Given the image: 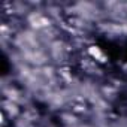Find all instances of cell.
<instances>
[{
  "instance_id": "5",
  "label": "cell",
  "mask_w": 127,
  "mask_h": 127,
  "mask_svg": "<svg viewBox=\"0 0 127 127\" xmlns=\"http://www.w3.org/2000/svg\"><path fill=\"white\" fill-rule=\"evenodd\" d=\"M61 123L66 127H76V126L81 124V120H79V117L76 114L69 111V112H63L61 114Z\"/></svg>"
},
{
  "instance_id": "3",
  "label": "cell",
  "mask_w": 127,
  "mask_h": 127,
  "mask_svg": "<svg viewBox=\"0 0 127 127\" xmlns=\"http://www.w3.org/2000/svg\"><path fill=\"white\" fill-rule=\"evenodd\" d=\"M3 99H8V100H12L18 105H26V97L23 94V91H20L17 87L14 85H6L3 87Z\"/></svg>"
},
{
  "instance_id": "4",
  "label": "cell",
  "mask_w": 127,
  "mask_h": 127,
  "mask_svg": "<svg viewBox=\"0 0 127 127\" xmlns=\"http://www.w3.org/2000/svg\"><path fill=\"white\" fill-rule=\"evenodd\" d=\"M2 112H5L8 115V118L11 120H15L21 115V105L12 102V100H8V99H3L2 102Z\"/></svg>"
},
{
  "instance_id": "1",
  "label": "cell",
  "mask_w": 127,
  "mask_h": 127,
  "mask_svg": "<svg viewBox=\"0 0 127 127\" xmlns=\"http://www.w3.org/2000/svg\"><path fill=\"white\" fill-rule=\"evenodd\" d=\"M26 21L29 24V29H32L34 32H43V30L55 26V21L40 9H32L29 12V15L26 17Z\"/></svg>"
},
{
  "instance_id": "6",
  "label": "cell",
  "mask_w": 127,
  "mask_h": 127,
  "mask_svg": "<svg viewBox=\"0 0 127 127\" xmlns=\"http://www.w3.org/2000/svg\"><path fill=\"white\" fill-rule=\"evenodd\" d=\"M121 69H123V72H127V63H124V64L121 66Z\"/></svg>"
},
{
  "instance_id": "2",
  "label": "cell",
  "mask_w": 127,
  "mask_h": 127,
  "mask_svg": "<svg viewBox=\"0 0 127 127\" xmlns=\"http://www.w3.org/2000/svg\"><path fill=\"white\" fill-rule=\"evenodd\" d=\"M85 52H87V55H88L93 61L97 63V64H106V63L109 61L108 54H106L99 45H96V43H90V45L87 46Z\"/></svg>"
}]
</instances>
